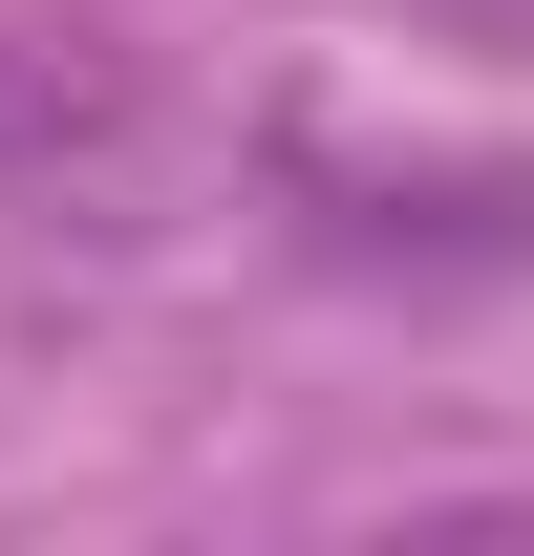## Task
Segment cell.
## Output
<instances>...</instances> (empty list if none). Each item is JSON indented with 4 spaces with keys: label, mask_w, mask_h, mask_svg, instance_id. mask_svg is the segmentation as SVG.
I'll list each match as a JSON object with an SVG mask.
<instances>
[{
    "label": "cell",
    "mask_w": 534,
    "mask_h": 556,
    "mask_svg": "<svg viewBox=\"0 0 534 556\" xmlns=\"http://www.w3.org/2000/svg\"><path fill=\"white\" fill-rule=\"evenodd\" d=\"M150 150V86L86 22H0V193H107Z\"/></svg>",
    "instance_id": "6da1fadb"
}]
</instances>
